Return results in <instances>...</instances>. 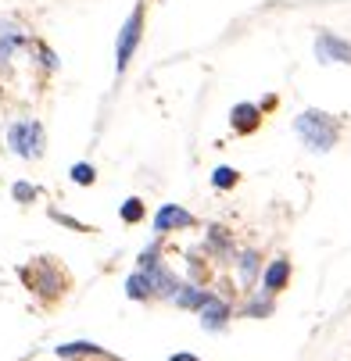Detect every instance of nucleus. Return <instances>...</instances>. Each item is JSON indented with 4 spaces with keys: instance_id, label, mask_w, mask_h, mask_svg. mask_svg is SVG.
Segmentation results:
<instances>
[{
    "instance_id": "nucleus-1",
    "label": "nucleus",
    "mask_w": 351,
    "mask_h": 361,
    "mask_svg": "<svg viewBox=\"0 0 351 361\" xmlns=\"http://www.w3.org/2000/svg\"><path fill=\"white\" fill-rule=\"evenodd\" d=\"M340 129H344L340 118H333L330 111H316V108L301 111L294 118V133L305 140V147L312 154H330L337 147V140H340Z\"/></svg>"
},
{
    "instance_id": "nucleus-2",
    "label": "nucleus",
    "mask_w": 351,
    "mask_h": 361,
    "mask_svg": "<svg viewBox=\"0 0 351 361\" xmlns=\"http://www.w3.org/2000/svg\"><path fill=\"white\" fill-rule=\"evenodd\" d=\"M22 279H25V286H29L43 304H54V300L65 297V290H69L65 269H61L58 262H50V257H36V262L22 265Z\"/></svg>"
},
{
    "instance_id": "nucleus-3",
    "label": "nucleus",
    "mask_w": 351,
    "mask_h": 361,
    "mask_svg": "<svg viewBox=\"0 0 351 361\" xmlns=\"http://www.w3.org/2000/svg\"><path fill=\"white\" fill-rule=\"evenodd\" d=\"M43 143H47V133H43V126L36 118H22V122L8 126V147H11V154H18L22 161L43 158Z\"/></svg>"
},
{
    "instance_id": "nucleus-4",
    "label": "nucleus",
    "mask_w": 351,
    "mask_h": 361,
    "mask_svg": "<svg viewBox=\"0 0 351 361\" xmlns=\"http://www.w3.org/2000/svg\"><path fill=\"white\" fill-rule=\"evenodd\" d=\"M143 8H147V0H140V4L129 11V18L122 22V29H119V39H115V72H119V75L129 68L136 47H140V39H143Z\"/></svg>"
},
{
    "instance_id": "nucleus-5",
    "label": "nucleus",
    "mask_w": 351,
    "mask_h": 361,
    "mask_svg": "<svg viewBox=\"0 0 351 361\" xmlns=\"http://www.w3.org/2000/svg\"><path fill=\"white\" fill-rule=\"evenodd\" d=\"M197 315H201V326H205V333H222V329L230 326V319H233V304H230L222 293L208 290L205 304L197 307Z\"/></svg>"
},
{
    "instance_id": "nucleus-6",
    "label": "nucleus",
    "mask_w": 351,
    "mask_h": 361,
    "mask_svg": "<svg viewBox=\"0 0 351 361\" xmlns=\"http://www.w3.org/2000/svg\"><path fill=\"white\" fill-rule=\"evenodd\" d=\"M194 226H197V219L186 208H179V204H162V208L155 212V233L158 236L183 233V229H194Z\"/></svg>"
},
{
    "instance_id": "nucleus-7",
    "label": "nucleus",
    "mask_w": 351,
    "mask_h": 361,
    "mask_svg": "<svg viewBox=\"0 0 351 361\" xmlns=\"http://www.w3.org/2000/svg\"><path fill=\"white\" fill-rule=\"evenodd\" d=\"M316 58H319V65H351V43L340 39L337 32H319Z\"/></svg>"
},
{
    "instance_id": "nucleus-8",
    "label": "nucleus",
    "mask_w": 351,
    "mask_h": 361,
    "mask_svg": "<svg viewBox=\"0 0 351 361\" xmlns=\"http://www.w3.org/2000/svg\"><path fill=\"white\" fill-rule=\"evenodd\" d=\"M287 286H290V257H273V262L262 269V290L276 297Z\"/></svg>"
},
{
    "instance_id": "nucleus-9",
    "label": "nucleus",
    "mask_w": 351,
    "mask_h": 361,
    "mask_svg": "<svg viewBox=\"0 0 351 361\" xmlns=\"http://www.w3.org/2000/svg\"><path fill=\"white\" fill-rule=\"evenodd\" d=\"M262 108L258 104H237L233 111H230V126H233V133H240V136H251V133H258V126H262Z\"/></svg>"
},
{
    "instance_id": "nucleus-10",
    "label": "nucleus",
    "mask_w": 351,
    "mask_h": 361,
    "mask_svg": "<svg viewBox=\"0 0 351 361\" xmlns=\"http://www.w3.org/2000/svg\"><path fill=\"white\" fill-rule=\"evenodd\" d=\"M140 272H147V279H150V293H155V300H172L176 297V290H179V279L172 276V269H165V265H155V269H140Z\"/></svg>"
},
{
    "instance_id": "nucleus-11",
    "label": "nucleus",
    "mask_w": 351,
    "mask_h": 361,
    "mask_svg": "<svg viewBox=\"0 0 351 361\" xmlns=\"http://www.w3.org/2000/svg\"><path fill=\"white\" fill-rule=\"evenodd\" d=\"M205 250L212 257H237V243H233V233L226 226H208L205 233Z\"/></svg>"
},
{
    "instance_id": "nucleus-12",
    "label": "nucleus",
    "mask_w": 351,
    "mask_h": 361,
    "mask_svg": "<svg viewBox=\"0 0 351 361\" xmlns=\"http://www.w3.org/2000/svg\"><path fill=\"white\" fill-rule=\"evenodd\" d=\"M233 262H237V272H240V283L244 286H255V283H262V254L258 250H240L237 257H233Z\"/></svg>"
},
{
    "instance_id": "nucleus-13",
    "label": "nucleus",
    "mask_w": 351,
    "mask_h": 361,
    "mask_svg": "<svg viewBox=\"0 0 351 361\" xmlns=\"http://www.w3.org/2000/svg\"><path fill=\"white\" fill-rule=\"evenodd\" d=\"M273 312H276V297L266 293V290H255V293L247 297V304L240 307L244 319H269Z\"/></svg>"
},
{
    "instance_id": "nucleus-14",
    "label": "nucleus",
    "mask_w": 351,
    "mask_h": 361,
    "mask_svg": "<svg viewBox=\"0 0 351 361\" xmlns=\"http://www.w3.org/2000/svg\"><path fill=\"white\" fill-rule=\"evenodd\" d=\"M29 39H25V32L18 29V25H11V22H4L0 25V68H4L8 61H11V54L18 47H25Z\"/></svg>"
},
{
    "instance_id": "nucleus-15",
    "label": "nucleus",
    "mask_w": 351,
    "mask_h": 361,
    "mask_svg": "<svg viewBox=\"0 0 351 361\" xmlns=\"http://www.w3.org/2000/svg\"><path fill=\"white\" fill-rule=\"evenodd\" d=\"M205 297H208V290L201 286V283H179V290H176V307H186V312H197L201 304H205Z\"/></svg>"
},
{
    "instance_id": "nucleus-16",
    "label": "nucleus",
    "mask_w": 351,
    "mask_h": 361,
    "mask_svg": "<svg viewBox=\"0 0 351 361\" xmlns=\"http://www.w3.org/2000/svg\"><path fill=\"white\" fill-rule=\"evenodd\" d=\"M126 297L129 300H136V304H147V300H155V293H150V279H147V272H133L129 279H126Z\"/></svg>"
},
{
    "instance_id": "nucleus-17",
    "label": "nucleus",
    "mask_w": 351,
    "mask_h": 361,
    "mask_svg": "<svg viewBox=\"0 0 351 361\" xmlns=\"http://www.w3.org/2000/svg\"><path fill=\"white\" fill-rule=\"evenodd\" d=\"M58 357H65V361H72V357H108L105 350H100L97 343H90V340H76V343H61L58 350H54Z\"/></svg>"
},
{
    "instance_id": "nucleus-18",
    "label": "nucleus",
    "mask_w": 351,
    "mask_h": 361,
    "mask_svg": "<svg viewBox=\"0 0 351 361\" xmlns=\"http://www.w3.org/2000/svg\"><path fill=\"white\" fill-rule=\"evenodd\" d=\"M119 219L126 222V226H136V222H143L147 219V208H143V200L140 197H129L122 208H119Z\"/></svg>"
},
{
    "instance_id": "nucleus-19",
    "label": "nucleus",
    "mask_w": 351,
    "mask_h": 361,
    "mask_svg": "<svg viewBox=\"0 0 351 361\" xmlns=\"http://www.w3.org/2000/svg\"><path fill=\"white\" fill-rule=\"evenodd\" d=\"M237 183H240V172H237V169H230V165H219V169L212 172V186H215L219 193H230Z\"/></svg>"
},
{
    "instance_id": "nucleus-20",
    "label": "nucleus",
    "mask_w": 351,
    "mask_h": 361,
    "mask_svg": "<svg viewBox=\"0 0 351 361\" xmlns=\"http://www.w3.org/2000/svg\"><path fill=\"white\" fill-rule=\"evenodd\" d=\"M72 183H76V186H93V183H97V169H93L90 161H76V165H72Z\"/></svg>"
},
{
    "instance_id": "nucleus-21",
    "label": "nucleus",
    "mask_w": 351,
    "mask_h": 361,
    "mask_svg": "<svg viewBox=\"0 0 351 361\" xmlns=\"http://www.w3.org/2000/svg\"><path fill=\"white\" fill-rule=\"evenodd\" d=\"M155 265H162V243L158 240L150 243V247H143L140 257H136V269H155Z\"/></svg>"
},
{
    "instance_id": "nucleus-22",
    "label": "nucleus",
    "mask_w": 351,
    "mask_h": 361,
    "mask_svg": "<svg viewBox=\"0 0 351 361\" xmlns=\"http://www.w3.org/2000/svg\"><path fill=\"white\" fill-rule=\"evenodd\" d=\"M11 197H15L18 204H32V200L40 197V186H32L29 179H18V183L11 186Z\"/></svg>"
},
{
    "instance_id": "nucleus-23",
    "label": "nucleus",
    "mask_w": 351,
    "mask_h": 361,
    "mask_svg": "<svg viewBox=\"0 0 351 361\" xmlns=\"http://www.w3.org/2000/svg\"><path fill=\"white\" fill-rule=\"evenodd\" d=\"M50 219L61 222V226H69V229H76V233H90V229H93V226H86V222H79V219H72V215H65V212H58V208H50Z\"/></svg>"
},
{
    "instance_id": "nucleus-24",
    "label": "nucleus",
    "mask_w": 351,
    "mask_h": 361,
    "mask_svg": "<svg viewBox=\"0 0 351 361\" xmlns=\"http://www.w3.org/2000/svg\"><path fill=\"white\" fill-rule=\"evenodd\" d=\"M36 50H40V65H43L47 72H54V68H58V58H54V50H50L47 43H36Z\"/></svg>"
},
{
    "instance_id": "nucleus-25",
    "label": "nucleus",
    "mask_w": 351,
    "mask_h": 361,
    "mask_svg": "<svg viewBox=\"0 0 351 361\" xmlns=\"http://www.w3.org/2000/svg\"><path fill=\"white\" fill-rule=\"evenodd\" d=\"M169 361H201V357H197V354H190V350H176Z\"/></svg>"
}]
</instances>
